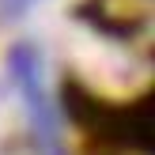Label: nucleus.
<instances>
[{
    "instance_id": "obj_1",
    "label": "nucleus",
    "mask_w": 155,
    "mask_h": 155,
    "mask_svg": "<svg viewBox=\"0 0 155 155\" xmlns=\"http://www.w3.org/2000/svg\"><path fill=\"white\" fill-rule=\"evenodd\" d=\"M12 72H15V83L19 91L27 95V106L38 121V133L45 140H53V117H49V102H45V91H42V80H38V49L30 45H15L12 49Z\"/></svg>"
},
{
    "instance_id": "obj_2",
    "label": "nucleus",
    "mask_w": 155,
    "mask_h": 155,
    "mask_svg": "<svg viewBox=\"0 0 155 155\" xmlns=\"http://www.w3.org/2000/svg\"><path fill=\"white\" fill-rule=\"evenodd\" d=\"M27 4H30V0H4V12H12V15H15V12H23Z\"/></svg>"
}]
</instances>
